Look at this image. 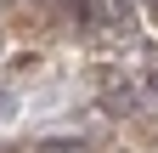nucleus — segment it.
<instances>
[{"instance_id":"2","label":"nucleus","mask_w":158,"mask_h":153,"mask_svg":"<svg viewBox=\"0 0 158 153\" xmlns=\"http://www.w3.org/2000/svg\"><path fill=\"white\" fill-rule=\"evenodd\" d=\"M34 153H85V147H79L73 136H51V142H40Z\"/></svg>"},{"instance_id":"3","label":"nucleus","mask_w":158,"mask_h":153,"mask_svg":"<svg viewBox=\"0 0 158 153\" xmlns=\"http://www.w3.org/2000/svg\"><path fill=\"white\" fill-rule=\"evenodd\" d=\"M152 97H158V74H152Z\"/></svg>"},{"instance_id":"1","label":"nucleus","mask_w":158,"mask_h":153,"mask_svg":"<svg viewBox=\"0 0 158 153\" xmlns=\"http://www.w3.org/2000/svg\"><path fill=\"white\" fill-rule=\"evenodd\" d=\"M107 108H113V113H130V108H135V91H130V85H124V91L113 85V91H107Z\"/></svg>"}]
</instances>
